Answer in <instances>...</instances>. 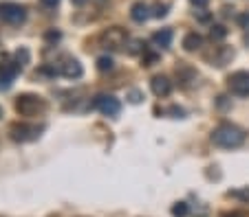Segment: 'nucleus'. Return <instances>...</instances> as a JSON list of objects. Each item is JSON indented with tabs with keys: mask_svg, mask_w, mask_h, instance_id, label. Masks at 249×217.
<instances>
[{
	"mask_svg": "<svg viewBox=\"0 0 249 217\" xmlns=\"http://www.w3.org/2000/svg\"><path fill=\"white\" fill-rule=\"evenodd\" d=\"M212 143L218 147H225V149L240 147L245 143V132L236 125H220L212 132Z\"/></svg>",
	"mask_w": 249,
	"mask_h": 217,
	"instance_id": "f257e3e1",
	"label": "nucleus"
},
{
	"mask_svg": "<svg viewBox=\"0 0 249 217\" xmlns=\"http://www.w3.org/2000/svg\"><path fill=\"white\" fill-rule=\"evenodd\" d=\"M0 18L7 24H22L27 18V9L18 2H2L0 5Z\"/></svg>",
	"mask_w": 249,
	"mask_h": 217,
	"instance_id": "f03ea898",
	"label": "nucleus"
},
{
	"mask_svg": "<svg viewBox=\"0 0 249 217\" xmlns=\"http://www.w3.org/2000/svg\"><path fill=\"white\" fill-rule=\"evenodd\" d=\"M227 86L234 95L238 97H249V72L247 71H238V72H232L227 77Z\"/></svg>",
	"mask_w": 249,
	"mask_h": 217,
	"instance_id": "7ed1b4c3",
	"label": "nucleus"
},
{
	"mask_svg": "<svg viewBox=\"0 0 249 217\" xmlns=\"http://www.w3.org/2000/svg\"><path fill=\"white\" fill-rule=\"evenodd\" d=\"M93 105H95L101 114H106V116H117V114L121 112L119 99L113 95H100L95 101H93Z\"/></svg>",
	"mask_w": 249,
	"mask_h": 217,
	"instance_id": "20e7f679",
	"label": "nucleus"
},
{
	"mask_svg": "<svg viewBox=\"0 0 249 217\" xmlns=\"http://www.w3.org/2000/svg\"><path fill=\"white\" fill-rule=\"evenodd\" d=\"M42 108H44V103L40 101V97H33V95H22L16 101V110H18L22 116H31V114H35Z\"/></svg>",
	"mask_w": 249,
	"mask_h": 217,
	"instance_id": "39448f33",
	"label": "nucleus"
},
{
	"mask_svg": "<svg viewBox=\"0 0 249 217\" xmlns=\"http://www.w3.org/2000/svg\"><path fill=\"white\" fill-rule=\"evenodd\" d=\"M38 132L40 130L35 125H27V123H18L11 128V138L18 143H29V141H35L38 138Z\"/></svg>",
	"mask_w": 249,
	"mask_h": 217,
	"instance_id": "423d86ee",
	"label": "nucleus"
},
{
	"mask_svg": "<svg viewBox=\"0 0 249 217\" xmlns=\"http://www.w3.org/2000/svg\"><path fill=\"white\" fill-rule=\"evenodd\" d=\"M20 72V64L18 61H9V64H2L0 66V90H9L14 79Z\"/></svg>",
	"mask_w": 249,
	"mask_h": 217,
	"instance_id": "0eeeda50",
	"label": "nucleus"
},
{
	"mask_svg": "<svg viewBox=\"0 0 249 217\" xmlns=\"http://www.w3.org/2000/svg\"><path fill=\"white\" fill-rule=\"evenodd\" d=\"M150 88H152V92L157 97H168L170 92H172V81H170L168 77L157 75V77H152V81H150Z\"/></svg>",
	"mask_w": 249,
	"mask_h": 217,
	"instance_id": "6e6552de",
	"label": "nucleus"
},
{
	"mask_svg": "<svg viewBox=\"0 0 249 217\" xmlns=\"http://www.w3.org/2000/svg\"><path fill=\"white\" fill-rule=\"evenodd\" d=\"M82 72H84V68H82V64L77 59H68L66 64H62V68H60V75H64L66 79H80Z\"/></svg>",
	"mask_w": 249,
	"mask_h": 217,
	"instance_id": "1a4fd4ad",
	"label": "nucleus"
},
{
	"mask_svg": "<svg viewBox=\"0 0 249 217\" xmlns=\"http://www.w3.org/2000/svg\"><path fill=\"white\" fill-rule=\"evenodd\" d=\"M104 40H108V44L113 48H119L121 44L126 42V31L124 29H119V27H113V29H108L104 33Z\"/></svg>",
	"mask_w": 249,
	"mask_h": 217,
	"instance_id": "9d476101",
	"label": "nucleus"
},
{
	"mask_svg": "<svg viewBox=\"0 0 249 217\" xmlns=\"http://www.w3.org/2000/svg\"><path fill=\"white\" fill-rule=\"evenodd\" d=\"M130 18H133L134 22H146V20L150 18L148 5H144V2H134L133 9H130Z\"/></svg>",
	"mask_w": 249,
	"mask_h": 217,
	"instance_id": "9b49d317",
	"label": "nucleus"
},
{
	"mask_svg": "<svg viewBox=\"0 0 249 217\" xmlns=\"http://www.w3.org/2000/svg\"><path fill=\"white\" fill-rule=\"evenodd\" d=\"M152 42L161 48H168L170 44H172V29H161V31H157V33L152 35Z\"/></svg>",
	"mask_w": 249,
	"mask_h": 217,
	"instance_id": "f8f14e48",
	"label": "nucleus"
},
{
	"mask_svg": "<svg viewBox=\"0 0 249 217\" xmlns=\"http://www.w3.org/2000/svg\"><path fill=\"white\" fill-rule=\"evenodd\" d=\"M203 46V38L199 33H187L185 38H183V48L185 51H199V48Z\"/></svg>",
	"mask_w": 249,
	"mask_h": 217,
	"instance_id": "ddd939ff",
	"label": "nucleus"
},
{
	"mask_svg": "<svg viewBox=\"0 0 249 217\" xmlns=\"http://www.w3.org/2000/svg\"><path fill=\"white\" fill-rule=\"evenodd\" d=\"M113 68H115V61H113V57H108V55L97 57V71H100V72H110Z\"/></svg>",
	"mask_w": 249,
	"mask_h": 217,
	"instance_id": "4468645a",
	"label": "nucleus"
},
{
	"mask_svg": "<svg viewBox=\"0 0 249 217\" xmlns=\"http://www.w3.org/2000/svg\"><path fill=\"white\" fill-rule=\"evenodd\" d=\"M210 35H212V40L220 42V40L227 38V29L223 27V24H214V27H212V31H210Z\"/></svg>",
	"mask_w": 249,
	"mask_h": 217,
	"instance_id": "2eb2a0df",
	"label": "nucleus"
},
{
	"mask_svg": "<svg viewBox=\"0 0 249 217\" xmlns=\"http://www.w3.org/2000/svg\"><path fill=\"white\" fill-rule=\"evenodd\" d=\"M187 213H190V206H187L185 202H177L172 206V215L174 217H187Z\"/></svg>",
	"mask_w": 249,
	"mask_h": 217,
	"instance_id": "dca6fc26",
	"label": "nucleus"
},
{
	"mask_svg": "<svg viewBox=\"0 0 249 217\" xmlns=\"http://www.w3.org/2000/svg\"><path fill=\"white\" fill-rule=\"evenodd\" d=\"M16 61H18L20 66L27 64V61H29V51H27V48H18V51H16Z\"/></svg>",
	"mask_w": 249,
	"mask_h": 217,
	"instance_id": "f3484780",
	"label": "nucleus"
},
{
	"mask_svg": "<svg viewBox=\"0 0 249 217\" xmlns=\"http://www.w3.org/2000/svg\"><path fill=\"white\" fill-rule=\"evenodd\" d=\"M44 38H47V42H58L60 38H62V33H60V31H47V35H44Z\"/></svg>",
	"mask_w": 249,
	"mask_h": 217,
	"instance_id": "a211bd4d",
	"label": "nucleus"
},
{
	"mask_svg": "<svg viewBox=\"0 0 249 217\" xmlns=\"http://www.w3.org/2000/svg\"><path fill=\"white\" fill-rule=\"evenodd\" d=\"M141 99H144V95H141L139 90H133V92H130V103H139Z\"/></svg>",
	"mask_w": 249,
	"mask_h": 217,
	"instance_id": "6ab92c4d",
	"label": "nucleus"
},
{
	"mask_svg": "<svg viewBox=\"0 0 249 217\" xmlns=\"http://www.w3.org/2000/svg\"><path fill=\"white\" fill-rule=\"evenodd\" d=\"M166 14H168V7H166V5H159L157 11H154V18H163Z\"/></svg>",
	"mask_w": 249,
	"mask_h": 217,
	"instance_id": "aec40b11",
	"label": "nucleus"
},
{
	"mask_svg": "<svg viewBox=\"0 0 249 217\" xmlns=\"http://www.w3.org/2000/svg\"><path fill=\"white\" fill-rule=\"evenodd\" d=\"M190 2H192V5H194V7H197V9H205L210 0H190Z\"/></svg>",
	"mask_w": 249,
	"mask_h": 217,
	"instance_id": "412c9836",
	"label": "nucleus"
},
{
	"mask_svg": "<svg viewBox=\"0 0 249 217\" xmlns=\"http://www.w3.org/2000/svg\"><path fill=\"white\" fill-rule=\"evenodd\" d=\"M230 195H234V198H245V200H249V189H245V191H234V193H230Z\"/></svg>",
	"mask_w": 249,
	"mask_h": 217,
	"instance_id": "4be33fe9",
	"label": "nucleus"
},
{
	"mask_svg": "<svg viewBox=\"0 0 249 217\" xmlns=\"http://www.w3.org/2000/svg\"><path fill=\"white\" fill-rule=\"evenodd\" d=\"M44 7H58L60 5V0H40Z\"/></svg>",
	"mask_w": 249,
	"mask_h": 217,
	"instance_id": "5701e85b",
	"label": "nucleus"
},
{
	"mask_svg": "<svg viewBox=\"0 0 249 217\" xmlns=\"http://www.w3.org/2000/svg\"><path fill=\"white\" fill-rule=\"evenodd\" d=\"M238 22L243 24V27H249V14H243V15H240Z\"/></svg>",
	"mask_w": 249,
	"mask_h": 217,
	"instance_id": "b1692460",
	"label": "nucleus"
},
{
	"mask_svg": "<svg viewBox=\"0 0 249 217\" xmlns=\"http://www.w3.org/2000/svg\"><path fill=\"white\" fill-rule=\"evenodd\" d=\"M197 15H199V20H201V22H207V20H210V14H205V11H203V9L199 11Z\"/></svg>",
	"mask_w": 249,
	"mask_h": 217,
	"instance_id": "393cba45",
	"label": "nucleus"
},
{
	"mask_svg": "<svg viewBox=\"0 0 249 217\" xmlns=\"http://www.w3.org/2000/svg\"><path fill=\"white\" fill-rule=\"evenodd\" d=\"M223 217H243V215H240V213H225Z\"/></svg>",
	"mask_w": 249,
	"mask_h": 217,
	"instance_id": "a878e982",
	"label": "nucleus"
},
{
	"mask_svg": "<svg viewBox=\"0 0 249 217\" xmlns=\"http://www.w3.org/2000/svg\"><path fill=\"white\" fill-rule=\"evenodd\" d=\"M71 2H73V5H77V7H80V5H84L86 0H71Z\"/></svg>",
	"mask_w": 249,
	"mask_h": 217,
	"instance_id": "bb28decb",
	"label": "nucleus"
},
{
	"mask_svg": "<svg viewBox=\"0 0 249 217\" xmlns=\"http://www.w3.org/2000/svg\"><path fill=\"white\" fill-rule=\"evenodd\" d=\"M0 116H2V108H0Z\"/></svg>",
	"mask_w": 249,
	"mask_h": 217,
	"instance_id": "cd10ccee",
	"label": "nucleus"
}]
</instances>
